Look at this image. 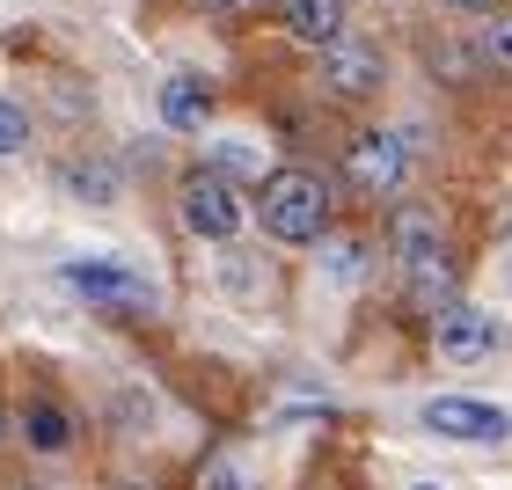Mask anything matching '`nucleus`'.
Segmentation results:
<instances>
[{"mask_svg": "<svg viewBox=\"0 0 512 490\" xmlns=\"http://www.w3.org/2000/svg\"><path fill=\"white\" fill-rule=\"evenodd\" d=\"M381 44H366V37H352L344 30L337 44H322V81H330V96H344V103H359V96H374L381 88Z\"/></svg>", "mask_w": 512, "mask_h": 490, "instance_id": "0eeeda50", "label": "nucleus"}, {"mask_svg": "<svg viewBox=\"0 0 512 490\" xmlns=\"http://www.w3.org/2000/svg\"><path fill=\"white\" fill-rule=\"evenodd\" d=\"M22 147H30V118H22V103H8V96H0V161H8V154H22Z\"/></svg>", "mask_w": 512, "mask_h": 490, "instance_id": "ddd939ff", "label": "nucleus"}, {"mask_svg": "<svg viewBox=\"0 0 512 490\" xmlns=\"http://www.w3.org/2000/svg\"><path fill=\"white\" fill-rule=\"evenodd\" d=\"M388 249L403 256V271L447 264V242H439V220L425 213V205H395V220H388Z\"/></svg>", "mask_w": 512, "mask_h": 490, "instance_id": "6e6552de", "label": "nucleus"}, {"mask_svg": "<svg viewBox=\"0 0 512 490\" xmlns=\"http://www.w3.org/2000/svg\"><path fill=\"white\" fill-rule=\"evenodd\" d=\"M198 490H242V469H235V461H205V476H198Z\"/></svg>", "mask_w": 512, "mask_h": 490, "instance_id": "2eb2a0df", "label": "nucleus"}, {"mask_svg": "<svg viewBox=\"0 0 512 490\" xmlns=\"http://www.w3.org/2000/svg\"><path fill=\"white\" fill-rule=\"evenodd\" d=\"M66 191L88 198V205H110V198H118V176H110L103 161H74V169H66Z\"/></svg>", "mask_w": 512, "mask_h": 490, "instance_id": "f8f14e48", "label": "nucleus"}, {"mask_svg": "<svg viewBox=\"0 0 512 490\" xmlns=\"http://www.w3.org/2000/svg\"><path fill=\"white\" fill-rule=\"evenodd\" d=\"M66 286H74L88 308H110V315H147L154 308V286L132 264H118V256H74V264H66Z\"/></svg>", "mask_w": 512, "mask_h": 490, "instance_id": "f03ea898", "label": "nucleus"}, {"mask_svg": "<svg viewBox=\"0 0 512 490\" xmlns=\"http://www.w3.org/2000/svg\"><path fill=\"white\" fill-rule=\"evenodd\" d=\"M15 425H22V439H30L37 454H66V447H74V417H66L52 395H30Z\"/></svg>", "mask_w": 512, "mask_h": 490, "instance_id": "9d476101", "label": "nucleus"}, {"mask_svg": "<svg viewBox=\"0 0 512 490\" xmlns=\"http://www.w3.org/2000/svg\"><path fill=\"white\" fill-rule=\"evenodd\" d=\"M344 169H352L359 191H403V176H410V147H403V132H359L352 139V154H344Z\"/></svg>", "mask_w": 512, "mask_h": 490, "instance_id": "423d86ee", "label": "nucleus"}, {"mask_svg": "<svg viewBox=\"0 0 512 490\" xmlns=\"http://www.w3.org/2000/svg\"><path fill=\"white\" fill-rule=\"evenodd\" d=\"M483 52H491V66H505V74H512V15H498L491 30H483Z\"/></svg>", "mask_w": 512, "mask_h": 490, "instance_id": "4468645a", "label": "nucleus"}, {"mask_svg": "<svg viewBox=\"0 0 512 490\" xmlns=\"http://www.w3.org/2000/svg\"><path fill=\"white\" fill-rule=\"evenodd\" d=\"M176 205H183V227H191V235H205V242H235V235H242V198H235V183H227L220 169L183 176Z\"/></svg>", "mask_w": 512, "mask_h": 490, "instance_id": "7ed1b4c3", "label": "nucleus"}, {"mask_svg": "<svg viewBox=\"0 0 512 490\" xmlns=\"http://www.w3.org/2000/svg\"><path fill=\"white\" fill-rule=\"evenodd\" d=\"M118 490H147V483H118Z\"/></svg>", "mask_w": 512, "mask_h": 490, "instance_id": "a211bd4d", "label": "nucleus"}, {"mask_svg": "<svg viewBox=\"0 0 512 490\" xmlns=\"http://www.w3.org/2000/svg\"><path fill=\"white\" fill-rule=\"evenodd\" d=\"M256 220H264L271 242H322L330 235V191H322L315 169H278L264 176V198H256Z\"/></svg>", "mask_w": 512, "mask_h": 490, "instance_id": "f257e3e1", "label": "nucleus"}, {"mask_svg": "<svg viewBox=\"0 0 512 490\" xmlns=\"http://www.w3.org/2000/svg\"><path fill=\"white\" fill-rule=\"evenodd\" d=\"M447 8H461V15H483V8H498V0H447Z\"/></svg>", "mask_w": 512, "mask_h": 490, "instance_id": "f3484780", "label": "nucleus"}, {"mask_svg": "<svg viewBox=\"0 0 512 490\" xmlns=\"http://www.w3.org/2000/svg\"><path fill=\"white\" fill-rule=\"evenodd\" d=\"M359 264H366V242H330V271L337 278H359Z\"/></svg>", "mask_w": 512, "mask_h": 490, "instance_id": "dca6fc26", "label": "nucleus"}, {"mask_svg": "<svg viewBox=\"0 0 512 490\" xmlns=\"http://www.w3.org/2000/svg\"><path fill=\"white\" fill-rule=\"evenodd\" d=\"M410 490H439V483H410Z\"/></svg>", "mask_w": 512, "mask_h": 490, "instance_id": "6ab92c4d", "label": "nucleus"}, {"mask_svg": "<svg viewBox=\"0 0 512 490\" xmlns=\"http://www.w3.org/2000/svg\"><path fill=\"white\" fill-rule=\"evenodd\" d=\"M205 118H213V88H205L198 74H169L161 81V125L169 132H205Z\"/></svg>", "mask_w": 512, "mask_h": 490, "instance_id": "1a4fd4ad", "label": "nucleus"}, {"mask_svg": "<svg viewBox=\"0 0 512 490\" xmlns=\"http://www.w3.org/2000/svg\"><path fill=\"white\" fill-rule=\"evenodd\" d=\"M286 30L300 37V44H337L344 37V0H286Z\"/></svg>", "mask_w": 512, "mask_h": 490, "instance_id": "9b49d317", "label": "nucleus"}, {"mask_svg": "<svg viewBox=\"0 0 512 490\" xmlns=\"http://www.w3.org/2000/svg\"><path fill=\"white\" fill-rule=\"evenodd\" d=\"M432 337H439V359L476 366V359H491V352H498V315L469 308V300H447V308L432 315Z\"/></svg>", "mask_w": 512, "mask_h": 490, "instance_id": "39448f33", "label": "nucleus"}, {"mask_svg": "<svg viewBox=\"0 0 512 490\" xmlns=\"http://www.w3.org/2000/svg\"><path fill=\"white\" fill-rule=\"evenodd\" d=\"M425 432L461 439V447H498V439L512 432V417L498 403H476V395H432L425 403Z\"/></svg>", "mask_w": 512, "mask_h": 490, "instance_id": "20e7f679", "label": "nucleus"}]
</instances>
